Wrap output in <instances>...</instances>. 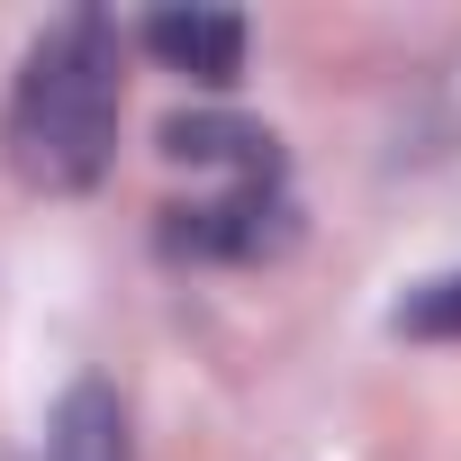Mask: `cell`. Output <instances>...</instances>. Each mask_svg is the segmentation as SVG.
I'll use <instances>...</instances> for the list:
<instances>
[{
  "label": "cell",
  "instance_id": "cell-1",
  "mask_svg": "<svg viewBox=\"0 0 461 461\" xmlns=\"http://www.w3.org/2000/svg\"><path fill=\"white\" fill-rule=\"evenodd\" d=\"M118 100H127V73H118V28L100 10H73L55 19L28 64H19V91H10V118H0V154L10 172L46 199H73L109 172L118 154Z\"/></svg>",
  "mask_w": 461,
  "mask_h": 461
},
{
  "label": "cell",
  "instance_id": "cell-2",
  "mask_svg": "<svg viewBox=\"0 0 461 461\" xmlns=\"http://www.w3.org/2000/svg\"><path fill=\"white\" fill-rule=\"evenodd\" d=\"M163 217H172L163 245H172V254H208V263H254V254L290 245V199H281V181H226L217 199L163 208Z\"/></svg>",
  "mask_w": 461,
  "mask_h": 461
},
{
  "label": "cell",
  "instance_id": "cell-4",
  "mask_svg": "<svg viewBox=\"0 0 461 461\" xmlns=\"http://www.w3.org/2000/svg\"><path fill=\"white\" fill-rule=\"evenodd\" d=\"M163 154L172 163H217V172H236V181H281V145L245 118H172L163 127Z\"/></svg>",
  "mask_w": 461,
  "mask_h": 461
},
{
  "label": "cell",
  "instance_id": "cell-6",
  "mask_svg": "<svg viewBox=\"0 0 461 461\" xmlns=\"http://www.w3.org/2000/svg\"><path fill=\"white\" fill-rule=\"evenodd\" d=\"M398 326H407V335H443V344H452V335H461V272H452V281H425V290L398 308Z\"/></svg>",
  "mask_w": 461,
  "mask_h": 461
},
{
  "label": "cell",
  "instance_id": "cell-3",
  "mask_svg": "<svg viewBox=\"0 0 461 461\" xmlns=\"http://www.w3.org/2000/svg\"><path fill=\"white\" fill-rule=\"evenodd\" d=\"M145 46H154L172 73L208 82V91H226V82L245 73V19H236V10H154V19H145Z\"/></svg>",
  "mask_w": 461,
  "mask_h": 461
},
{
  "label": "cell",
  "instance_id": "cell-5",
  "mask_svg": "<svg viewBox=\"0 0 461 461\" xmlns=\"http://www.w3.org/2000/svg\"><path fill=\"white\" fill-rule=\"evenodd\" d=\"M46 461H136V443H127V407H118L100 380L64 389L55 434H46Z\"/></svg>",
  "mask_w": 461,
  "mask_h": 461
}]
</instances>
